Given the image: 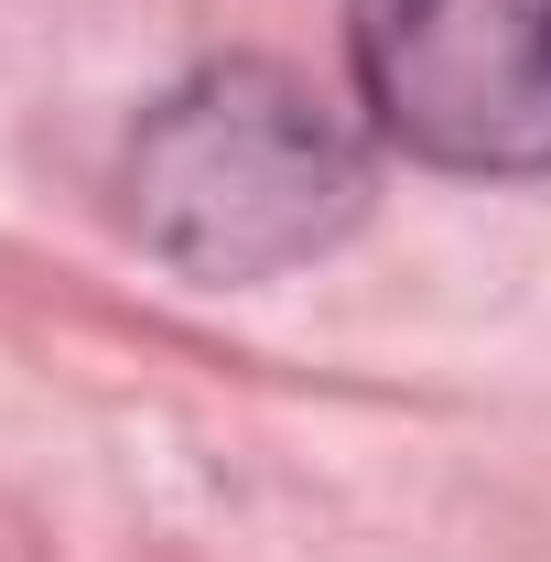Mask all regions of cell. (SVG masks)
<instances>
[{"mask_svg": "<svg viewBox=\"0 0 551 562\" xmlns=\"http://www.w3.org/2000/svg\"><path fill=\"white\" fill-rule=\"evenodd\" d=\"M357 195H368L357 140L281 66L195 76L184 98L151 109V131L131 151L140 238L206 281H260V271H292V260L336 249Z\"/></svg>", "mask_w": 551, "mask_h": 562, "instance_id": "obj_1", "label": "cell"}, {"mask_svg": "<svg viewBox=\"0 0 551 562\" xmlns=\"http://www.w3.org/2000/svg\"><path fill=\"white\" fill-rule=\"evenodd\" d=\"M368 120L443 173H551V0H346Z\"/></svg>", "mask_w": 551, "mask_h": 562, "instance_id": "obj_2", "label": "cell"}]
</instances>
